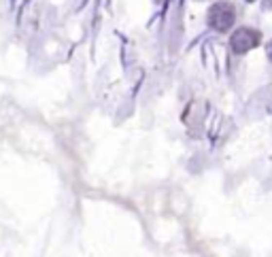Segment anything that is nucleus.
Returning a JSON list of instances; mask_svg holds the SVG:
<instances>
[{"mask_svg":"<svg viewBox=\"0 0 272 257\" xmlns=\"http://www.w3.org/2000/svg\"><path fill=\"white\" fill-rule=\"evenodd\" d=\"M234 19H236V11L230 2H217L208 9V23L219 32L230 30Z\"/></svg>","mask_w":272,"mask_h":257,"instance_id":"1","label":"nucleus"},{"mask_svg":"<svg viewBox=\"0 0 272 257\" xmlns=\"http://www.w3.org/2000/svg\"><path fill=\"white\" fill-rule=\"evenodd\" d=\"M259 40H262V34L257 30H251V28H238L232 38H230V45H232V49L236 54H247V51H251L253 47L259 45Z\"/></svg>","mask_w":272,"mask_h":257,"instance_id":"2","label":"nucleus"},{"mask_svg":"<svg viewBox=\"0 0 272 257\" xmlns=\"http://www.w3.org/2000/svg\"><path fill=\"white\" fill-rule=\"evenodd\" d=\"M268 54H270V57H272V43H270V49H268Z\"/></svg>","mask_w":272,"mask_h":257,"instance_id":"3","label":"nucleus"},{"mask_svg":"<svg viewBox=\"0 0 272 257\" xmlns=\"http://www.w3.org/2000/svg\"><path fill=\"white\" fill-rule=\"evenodd\" d=\"M249 2H253V0H249Z\"/></svg>","mask_w":272,"mask_h":257,"instance_id":"4","label":"nucleus"}]
</instances>
